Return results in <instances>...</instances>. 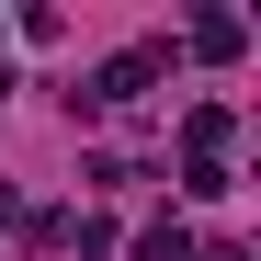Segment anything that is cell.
Masks as SVG:
<instances>
[{
    "label": "cell",
    "instance_id": "6da1fadb",
    "mask_svg": "<svg viewBox=\"0 0 261 261\" xmlns=\"http://www.w3.org/2000/svg\"><path fill=\"white\" fill-rule=\"evenodd\" d=\"M159 68H170V46H125V57H102V68H91V91H68V114H114V102H137Z\"/></svg>",
    "mask_w": 261,
    "mask_h": 261
},
{
    "label": "cell",
    "instance_id": "7a4b0ae2",
    "mask_svg": "<svg viewBox=\"0 0 261 261\" xmlns=\"http://www.w3.org/2000/svg\"><path fill=\"white\" fill-rule=\"evenodd\" d=\"M227 137H239V114L227 102H193L182 114V170H227Z\"/></svg>",
    "mask_w": 261,
    "mask_h": 261
},
{
    "label": "cell",
    "instance_id": "3957f363",
    "mask_svg": "<svg viewBox=\"0 0 261 261\" xmlns=\"http://www.w3.org/2000/svg\"><path fill=\"white\" fill-rule=\"evenodd\" d=\"M193 57H250V12H193Z\"/></svg>",
    "mask_w": 261,
    "mask_h": 261
},
{
    "label": "cell",
    "instance_id": "277c9868",
    "mask_svg": "<svg viewBox=\"0 0 261 261\" xmlns=\"http://www.w3.org/2000/svg\"><path fill=\"white\" fill-rule=\"evenodd\" d=\"M137 261H193V227H182V216H148V227H137Z\"/></svg>",
    "mask_w": 261,
    "mask_h": 261
},
{
    "label": "cell",
    "instance_id": "5b68a950",
    "mask_svg": "<svg viewBox=\"0 0 261 261\" xmlns=\"http://www.w3.org/2000/svg\"><path fill=\"white\" fill-rule=\"evenodd\" d=\"M193 261H250V239H193Z\"/></svg>",
    "mask_w": 261,
    "mask_h": 261
},
{
    "label": "cell",
    "instance_id": "8992f818",
    "mask_svg": "<svg viewBox=\"0 0 261 261\" xmlns=\"http://www.w3.org/2000/svg\"><path fill=\"white\" fill-rule=\"evenodd\" d=\"M0 91H12V68H0Z\"/></svg>",
    "mask_w": 261,
    "mask_h": 261
}]
</instances>
